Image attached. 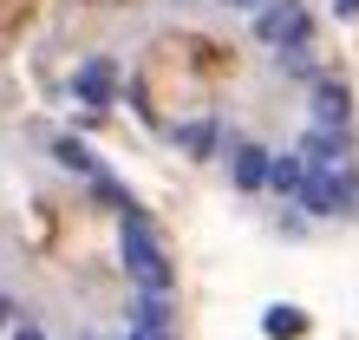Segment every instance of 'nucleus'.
I'll return each instance as SVG.
<instances>
[{
    "mask_svg": "<svg viewBox=\"0 0 359 340\" xmlns=\"http://www.w3.org/2000/svg\"><path fill=\"white\" fill-rule=\"evenodd\" d=\"M294 151H301V164H307V170H346V164H353L346 131H320V124H307Z\"/></svg>",
    "mask_w": 359,
    "mask_h": 340,
    "instance_id": "20e7f679",
    "label": "nucleus"
},
{
    "mask_svg": "<svg viewBox=\"0 0 359 340\" xmlns=\"http://www.w3.org/2000/svg\"><path fill=\"white\" fill-rule=\"evenodd\" d=\"M7 314H13V301H7V294H0V334H7Z\"/></svg>",
    "mask_w": 359,
    "mask_h": 340,
    "instance_id": "2eb2a0df",
    "label": "nucleus"
},
{
    "mask_svg": "<svg viewBox=\"0 0 359 340\" xmlns=\"http://www.w3.org/2000/svg\"><path fill=\"white\" fill-rule=\"evenodd\" d=\"M222 7H229V13H255L262 0H222Z\"/></svg>",
    "mask_w": 359,
    "mask_h": 340,
    "instance_id": "4468645a",
    "label": "nucleus"
},
{
    "mask_svg": "<svg viewBox=\"0 0 359 340\" xmlns=\"http://www.w3.org/2000/svg\"><path fill=\"white\" fill-rule=\"evenodd\" d=\"M262 327H268L274 340H301V334H307V314H301V308H287V301H274V308L262 314Z\"/></svg>",
    "mask_w": 359,
    "mask_h": 340,
    "instance_id": "1a4fd4ad",
    "label": "nucleus"
},
{
    "mask_svg": "<svg viewBox=\"0 0 359 340\" xmlns=\"http://www.w3.org/2000/svg\"><path fill=\"white\" fill-rule=\"evenodd\" d=\"M177 144L189 157H216L222 151V124L216 118H189V124H177Z\"/></svg>",
    "mask_w": 359,
    "mask_h": 340,
    "instance_id": "6e6552de",
    "label": "nucleus"
},
{
    "mask_svg": "<svg viewBox=\"0 0 359 340\" xmlns=\"http://www.w3.org/2000/svg\"><path fill=\"white\" fill-rule=\"evenodd\" d=\"M313 124H320V131H346L353 124V98H346V85H333V79H313Z\"/></svg>",
    "mask_w": 359,
    "mask_h": 340,
    "instance_id": "423d86ee",
    "label": "nucleus"
},
{
    "mask_svg": "<svg viewBox=\"0 0 359 340\" xmlns=\"http://www.w3.org/2000/svg\"><path fill=\"white\" fill-rule=\"evenodd\" d=\"M255 39H262L268 53H301V46H313L307 0H262V7H255Z\"/></svg>",
    "mask_w": 359,
    "mask_h": 340,
    "instance_id": "f03ea898",
    "label": "nucleus"
},
{
    "mask_svg": "<svg viewBox=\"0 0 359 340\" xmlns=\"http://www.w3.org/2000/svg\"><path fill=\"white\" fill-rule=\"evenodd\" d=\"M118 255H124L131 288H144V294H170V288H177L170 249H163V236L151 229V216H144V209H118Z\"/></svg>",
    "mask_w": 359,
    "mask_h": 340,
    "instance_id": "f257e3e1",
    "label": "nucleus"
},
{
    "mask_svg": "<svg viewBox=\"0 0 359 340\" xmlns=\"http://www.w3.org/2000/svg\"><path fill=\"white\" fill-rule=\"evenodd\" d=\"M124 340H177V327H144V321H124Z\"/></svg>",
    "mask_w": 359,
    "mask_h": 340,
    "instance_id": "9b49d317",
    "label": "nucleus"
},
{
    "mask_svg": "<svg viewBox=\"0 0 359 340\" xmlns=\"http://www.w3.org/2000/svg\"><path fill=\"white\" fill-rule=\"evenodd\" d=\"M222 157H229V177H236V190H268V144L236 138Z\"/></svg>",
    "mask_w": 359,
    "mask_h": 340,
    "instance_id": "39448f33",
    "label": "nucleus"
},
{
    "mask_svg": "<svg viewBox=\"0 0 359 340\" xmlns=\"http://www.w3.org/2000/svg\"><path fill=\"white\" fill-rule=\"evenodd\" d=\"M333 13H340V20H359V0H333Z\"/></svg>",
    "mask_w": 359,
    "mask_h": 340,
    "instance_id": "ddd939ff",
    "label": "nucleus"
},
{
    "mask_svg": "<svg viewBox=\"0 0 359 340\" xmlns=\"http://www.w3.org/2000/svg\"><path fill=\"white\" fill-rule=\"evenodd\" d=\"M0 340H46V327H33V321H20L13 334H0Z\"/></svg>",
    "mask_w": 359,
    "mask_h": 340,
    "instance_id": "f8f14e48",
    "label": "nucleus"
},
{
    "mask_svg": "<svg viewBox=\"0 0 359 340\" xmlns=\"http://www.w3.org/2000/svg\"><path fill=\"white\" fill-rule=\"evenodd\" d=\"M301 183H307L301 151H268V190H281V197H301Z\"/></svg>",
    "mask_w": 359,
    "mask_h": 340,
    "instance_id": "0eeeda50",
    "label": "nucleus"
},
{
    "mask_svg": "<svg viewBox=\"0 0 359 340\" xmlns=\"http://www.w3.org/2000/svg\"><path fill=\"white\" fill-rule=\"evenodd\" d=\"M72 98L86 105V112H111V98H118V66H111V59H86V66L72 72Z\"/></svg>",
    "mask_w": 359,
    "mask_h": 340,
    "instance_id": "7ed1b4c3",
    "label": "nucleus"
},
{
    "mask_svg": "<svg viewBox=\"0 0 359 340\" xmlns=\"http://www.w3.org/2000/svg\"><path fill=\"white\" fill-rule=\"evenodd\" d=\"M53 157L66 164L72 177H98V157H92V151H86V144H79V138H53Z\"/></svg>",
    "mask_w": 359,
    "mask_h": 340,
    "instance_id": "9d476101",
    "label": "nucleus"
}]
</instances>
